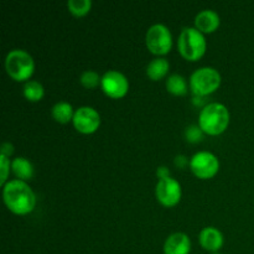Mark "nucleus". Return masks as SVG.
<instances>
[{"label":"nucleus","instance_id":"f257e3e1","mask_svg":"<svg viewBox=\"0 0 254 254\" xmlns=\"http://www.w3.org/2000/svg\"><path fill=\"white\" fill-rule=\"evenodd\" d=\"M2 198L6 207L15 215L24 216L32 212L36 206V195L25 181L15 179L5 184Z\"/></svg>","mask_w":254,"mask_h":254},{"label":"nucleus","instance_id":"f03ea898","mask_svg":"<svg viewBox=\"0 0 254 254\" xmlns=\"http://www.w3.org/2000/svg\"><path fill=\"white\" fill-rule=\"evenodd\" d=\"M231 114L227 107L218 102L203 107L198 116V127L208 135H220L227 129Z\"/></svg>","mask_w":254,"mask_h":254},{"label":"nucleus","instance_id":"7ed1b4c3","mask_svg":"<svg viewBox=\"0 0 254 254\" xmlns=\"http://www.w3.org/2000/svg\"><path fill=\"white\" fill-rule=\"evenodd\" d=\"M207 42L196 27H184L178 40L179 52L188 61H198L205 55Z\"/></svg>","mask_w":254,"mask_h":254},{"label":"nucleus","instance_id":"20e7f679","mask_svg":"<svg viewBox=\"0 0 254 254\" xmlns=\"http://www.w3.org/2000/svg\"><path fill=\"white\" fill-rule=\"evenodd\" d=\"M5 69L15 81L27 82L34 74L35 61L27 51L15 49L11 50L5 57Z\"/></svg>","mask_w":254,"mask_h":254},{"label":"nucleus","instance_id":"39448f33","mask_svg":"<svg viewBox=\"0 0 254 254\" xmlns=\"http://www.w3.org/2000/svg\"><path fill=\"white\" fill-rule=\"evenodd\" d=\"M220 72L213 67H201L190 77V88L196 96L202 97L213 93L221 86Z\"/></svg>","mask_w":254,"mask_h":254},{"label":"nucleus","instance_id":"423d86ee","mask_svg":"<svg viewBox=\"0 0 254 254\" xmlns=\"http://www.w3.org/2000/svg\"><path fill=\"white\" fill-rule=\"evenodd\" d=\"M145 44L151 54L158 56L169 54L173 47V35L170 29L164 24L151 25L146 31Z\"/></svg>","mask_w":254,"mask_h":254},{"label":"nucleus","instance_id":"0eeeda50","mask_svg":"<svg viewBox=\"0 0 254 254\" xmlns=\"http://www.w3.org/2000/svg\"><path fill=\"white\" fill-rule=\"evenodd\" d=\"M190 169L198 179L207 180L213 178L220 170V160L210 151H198L190 159Z\"/></svg>","mask_w":254,"mask_h":254},{"label":"nucleus","instance_id":"6e6552de","mask_svg":"<svg viewBox=\"0 0 254 254\" xmlns=\"http://www.w3.org/2000/svg\"><path fill=\"white\" fill-rule=\"evenodd\" d=\"M181 195H183V190H181L180 183L171 176L161 179L156 184V200L165 207H174L178 205L181 200Z\"/></svg>","mask_w":254,"mask_h":254},{"label":"nucleus","instance_id":"1a4fd4ad","mask_svg":"<svg viewBox=\"0 0 254 254\" xmlns=\"http://www.w3.org/2000/svg\"><path fill=\"white\" fill-rule=\"evenodd\" d=\"M101 87L107 96L113 99H119L128 93L129 82L122 72L109 69L102 76Z\"/></svg>","mask_w":254,"mask_h":254},{"label":"nucleus","instance_id":"9d476101","mask_svg":"<svg viewBox=\"0 0 254 254\" xmlns=\"http://www.w3.org/2000/svg\"><path fill=\"white\" fill-rule=\"evenodd\" d=\"M73 127L82 134H92L101 126V116L98 112L89 106L79 107L73 116Z\"/></svg>","mask_w":254,"mask_h":254},{"label":"nucleus","instance_id":"9b49d317","mask_svg":"<svg viewBox=\"0 0 254 254\" xmlns=\"http://www.w3.org/2000/svg\"><path fill=\"white\" fill-rule=\"evenodd\" d=\"M190 252L191 240L186 233H173L164 243V254H190Z\"/></svg>","mask_w":254,"mask_h":254},{"label":"nucleus","instance_id":"f8f14e48","mask_svg":"<svg viewBox=\"0 0 254 254\" xmlns=\"http://www.w3.org/2000/svg\"><path fill=\"white\" fill-rule=\"evenodd\" d=\"M198 241L203 250L208 252L216 253L222 248L223 246V235L220 230L215 227H205L200 232Z\"/></svg>","mask_w":254,"mask_h":254},{"label":"nucleus","instance_id":"ddd939ff","mask_svg":"<svg viewBox=\"0 0 254 254\" xmlns=\"http://www.w3.org/2000/svg\"><path fill=\"white\" fill-rule=\"evenodd\" d=\"M221 24L220 15L215 10L206 9L198 12L195 17V27L202 34H211L216 31Z\"/></svg>","mask_w":254,"mask_h":254},{"label":"nucleus","instance_id":"4468645a","mask_svg":"<svg viewBox=\"0 0 254 254\" xmlns=\"http://www.w3.org/2000/svg\"><path fill=\"white\" fill-rule=\"evenodd\" d=\"M11 170L19 180L25 181V183L27 180H31L35 173L34 165L30 163V160L22 156H17L11 161Z\"/></svg>","mask_w":254,"mask_h":254},{"label":"nucleus","instance_id":"2eb2a0df","mask_svg":"<svg viewBox=\"0 0 254 254\" xmlns=\"http://www.w3.org/2000/svg\"><path fill=\"white\" fill-rule=\"evenodd\" d=\"M169 69H170V64L168 60L164 57H158L149 62L148 67H146V74L153 81H159L168 74Z\"/></svg>","mask_w":254,"mask_h":254},{"label":"nucleus","instance_id":"dca6fc26","mask_svg":"<svg viewBox=\"0 0 254 254\" xmlns=\"http://www.w3.org/2000/svg\"><path fill=\"white\" fill-rule=\"evenodd\" d=\"M74 112L76 111H73V107L68 102H57L51 109L52 118L61 124H67L73 121Z\"/></svg>","mask_w":254,"mask_h":254},{"label":"nucleus","instance_id":"f3484780","mask_svg":"<svg viewBox=\"0 0 254 254\" xmlns=\"http://www.w3.org/2000/svg\"><path fill=\"white\" fill-rule=\"evenodd\" d=\"M166 89L174 96H184L188 93V82L184 76L179 73L170 74L166 79Z\"/></svg>","mask_w":254,"mask_h":254},{"label":"nucleus","instance_id":"a211bd4d","mask_svg":"<svg viewBox=\"0 0 254 254\" xmlns=\"http://www.w3.org/2000/svg\"><path fill=\"white\" fill-rule=\"evenodd\" d=\"M22 92H24L25 98L30 102H39L45 96L44 86L39 81H34V79H30L25 83Z\"/></svg>","mask_w":254,"mask_h":254},{"label":"nucleus","instance_id":"6ab92c4d","mask_svg":"<svg viewBox=\"0 0 254 254\" xmlns=\"http://www.w3.org/2000/svg\"><path fill=\"white\" fill-rule=\"evenodd\" d=\"M67 7H68L71 14H73L74 16L81 17L91 11L92 1L91 0H68Z\"/></svg>","mask_w":254,"mask_h":254},{"label":"nucleus","instance_id":"aec40b11","mask_svg":"<svg viewBox=\"0 0 254 254\" xmlns=\"http://www.w3.org/2000/svg\"><path fill=\"white\" fill-rule=\"evenodd\" d=\"M79 82H81L82 86L84 88L93 89L96 87H98L102 82V76H99V73H97L96 71H92V69H87L79 77Z\"/></svg>","mask_w":254,"mask_h":254},{"label":"nucleus","instance_id":"412c9836","mask_svg":"<svg viewBox=\"0 0 254 254\" xmlns=\"http://www.w3.org/2000/svg\"><path fill=\"white\" fill-rule=\"evenodd\" d=\"M10 169H11V163L7 156L0 154V185L4 188L5 184L7 183V176H9Z\"/></svg>","mask_w":254,"mask_h":254},{"label":"nucleus","instance_id":"4be33fe9","mask_svg":"<svg viewBox=\"0 0 254 254\" xmlns=\"http://www.w3.org/2000/svg\"><path fill=\"white\" fill-rule=\"evenodd\" d=\"M203 131L201 130V128L198 126H191L189 128H186L185 130V136L188 139V141L190 143H197V141L202 140Z\"/></svg>","mask_w":254,"mask_h":254},{"label":"nucleus","instance_id":"5701e85b","mask_svg":"<svg viewBox=\"0 0 254 254\" xmlns=\"http://www.w3.org/2000/svg\"><path fill=\"white\" fill-rule=\"evenodd\" d=\"M14 153V146H12V144L10 143H4L1 145V155H5L7 156V158H10V155Z\"/></svg>","mask_w":254,"mask_h":254},{"label":"nucleus","instance_id":"b1692460","mask_svg":"<svg viewBox=\"0 0 254 254\" xmlns=\"http://www.w3.org/2000/svg\"><path fill=\"white\" fill-rule=\"evenodd\" d=\"M156 175H158L159 180L170 178V171H169V169L165 168V166H160V168H158V170H156Z\"/></svg>","mask_w":254,"mask_h":254},{"label":"nucleus","instance_id":"393cba45","mask_svg":"<svg viewBox=\"0 0 254 254\" xmlns=\"http://www.w3.org/2000/svg\"><path fill=\"white\" fill-rule=\"evenodd\" d=\"M188 164H190V163H189L188 158H186L185 155H178L175 158V165L179 166L180 169H184L186 165H188Z\"/></svg>","mask_w":254,"mask_h":254},{"label":"nucleus","instance_id":"a878e982","mask_svg":"<svg viewBox=\"0 0 254 254\" xmlns=\"http://www.w3.org/2000/svg\"><path fill=\"white\" fill-rule=\"evenodd\" d=\"M212 254H221V253H218V252H216V253H212Z\"/></svg>","mask_w":254,"mask_h":254}]
</instances>
